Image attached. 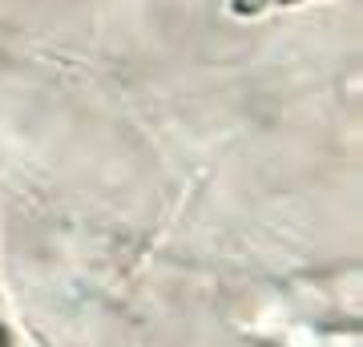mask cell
<instances>
[{"instance_id": "7a4b0ae2", "label": "cell", "mask_w": 363, "mask_h": 347, "mask_svg": "<svg viewBox=\"0 0 363 347\" xmlns=\"http://www.w3.org/2000/svg\"><path fill=\"white\" fill-rule=\"evenodd\" d=\"M0 347H16L13 343V331H9V323L0 319Z\"/></svg>"}, {"instance_id": "6da1fadb", "label": "cell", "mask_w": 363, "mask_h": 347, "mask_svg": "<svg viewBox=\"0 0 363 347\" xmlns=\"http://www.w3.org/2000/svg\"><path fill=\"white\" fill-rule=\"evenodd\" d=\"M283 4H295V0H230V9L238 16H255L267 13V9H283Z\"/></svg>"}]
</instances>
